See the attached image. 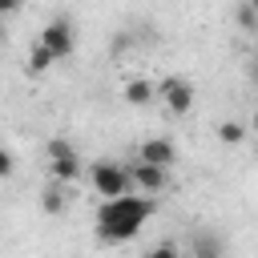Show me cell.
<instances>
[{"label":"cell","instance_id":"5bb4252c","mask_svg":"<svg viewBox=\"0 0 258 258\" xmlns=\"http://www.w3.org/2000/svg\"><path fill=\"white\" fill-rule=\"evenodd\" d=\"M12 169H16V157L8 149H0V177H12Z\"/></svg>","mask_w":258,"mask_h":258},{"label":"cell","instance_id":"9a60e30c","mask_svg":"<svg viewBox=\"0 0 258 258\" xmlns=\"http://www.w3.org/2000/svg\"><path fill=\"white\" fill-rule=\"evenodd\" d=\"M238 20H242V28H254V4H250V0L242 4V12H238Z\"/></svg>","mask_w":258,"mask_h":258},{"label":"cell","instance_id":"4fadbf2b","mask_svg":"<svg viewBox=\"0 0 258 258\" xmlns=\"http://www.w3.org/2000/svg\"><path fill=\"white\" fill-rule=\"evenodd\" d=\"M145 258H181V254H177V246L161 242V246H149V254H145Z\"/></svg>","mask_w":258,"mask_h":258},{"label":"cell","instance_id":"30bf717a","mask_svg":"<svg viewBox=\"0 0 258 258\" xmlns=\"http://www.w3.org/2000/svg\"><path fill=\"white\" fill-rule=\"evenodd\" d=\"M125 101L129 105H149L153 101V85L149 81H129L125 85Z\"/></svg>","mask_w":258,"mask_h":258},{"label":"cell","instance_id":"2e32d148","mask_svg":"<svg viewBox=\"0 0 258 258\" xmlns=\"http://www.w3.org/2000/svg\"><path fill=\"white\" fill-rule=\"evenodd\" d=\"M16 8H20V0H0V16L4 12H16Z\"/></svg>","mask_w":258,"mask_h":258},{"label":"cell","instance_id":"8992f818","mask_svg":"<svg viewBox=\"0 0 258 258\" xmlns=\"http://www.w3.org/2000/svg\"><path fill=\"white\" fill-rule=\"evenodd\" d=\"M125 173H129V189H141V194H161L165 189V169H157V165L133 161Z\"/></svg>","mask_w":258,"mask_h":258},{"label":"cell","instance_id":"9c48e42d","mask_svg":"<svg viewBox=\"0 0 258 258\" xmlns=\"http://www.w3.org/2000/svg\"><path fill=\"white\" fill-rule=\"evenodd\" d=\"M64 202H69V194H64V185H60V181L44 185V194H40V206H44L48 214H64Z\"/></svg>","mask_w":258,"mask_h":258},{"label":"cell","instance_id":"52a82bcc","mask_svg":"<svg viewBox=\"0 0 258 258\" xmlns=\"http://www.w3.org/2000/svg\"><path fill=\"white\" fill-rule=\"evenodd\" d=\"M173 141H165V137H149V141H141V149H137V161H145V165H157V169H169L173 165Z\"/></svg>","mask_w":258,"mask_h":258},{"label":"cell","instance_id":"7c38bea8","mask_svg":"<svg viewBox=\"0 0 258 258\" xmlns=\"http://www.w3.org/2000/svg\"><path fill=\"white\" fill-rule=\"evenodd\" d=\"M218 137H222L226 145H238V141L246 137V125H242V121H226V125L218 129Z\"/></svg>","mask_w":258,"mask_h":258},{"label":"cell","instance_id":"277c9868","mask_svg":"<svg viewBox=\"0 0 258 258\" xmlns=\"http://www.w3.org/2000/svg\"><path fill=\"white\" fill-rule=\"evenodd\" d=\"M153 97H161V105L169 113H177V117L194 109V85L185 77H165L161 85H153Z\"/></svg>","mask_w":258,"mask_h":258},{"label":"cell","instance_id":"e0dca14e","mask_svg":"<svg viewBox=\"0 0 258 258\" xmlns=\"http://www.w3.org/2000/svg\"><path fill=\"white\" fill-rule=\"evenodd\" d=\"M0 40H4V20H0Z\"/></svg>","mask_w":258,"mask_h":258},{"label":"cell","instance_id":"3957f363","mask_svg":"<svg viewBox=\"0 0 258 258\" xmlns=\"http://www.w3.org/2000/svg\"><path fill=\"white\" fill-rule=\"evenodd\" d=\"M89 181H93V189L109 202V198H121V194H133L129 189V173H125V165H117V161H97L93 169H89Z\"/></svg>","mask_w":258,"mask_h":258},{"label":"cell","instance_id":"6da1fadb","mask_svg":"<svg viewBox=\"0 0 258 258\" xmlns=\"http://www.w3.org/2000/svg\"><path fill=\"white\" fill-rule=\"evenodd\" d=\"M153 218V202L141 194H121L101 202L97 210V238L101 242H129L145 230V222Z\"/></svg>","mask_w":258,"mask_h":258},{"label":"cell","instance_id":"7a4b0ae2","mask_svg":"<svg viewBox=\"0 0 258 258\" xmlns=\"http://www.w3.org/2000/svg\"><path fill=\"white\" fill-rule=\"evenodd\" d=\"M48 169H52V181L69 185V181L81 173V153H77V145L64 141V137H52V141H48Z\"/></svg>","mask_w":258,"mask_h":258},{"label":"cell","instance_id":"5b68a950","mask_svg":"<svg viewBox=\"0 0 258 258\" xmlns=\"http://www.w3.org/2000/svg\"><path fill=\"white\" fill-rule=\"evenodd\" d=\"M40 44L52 52V60H64V56L73 52V44H77V36H73V24H69L64 16L48 20V24H44V32H40Z\"/></svg>","mask_w":258,"mask_h":258},{"label":"cell","instance_id":"ba28073f","mask_svg":"<svg viewBox=\"0 0 258 258\" xmlns=\"http://www.w3.org/2000/svg\"><path fill=\"white\" fill-rule=\"evenodd\" d=\"M226 254V246H222V238L218 234H194L189 238V258H222Z\"/></svg>","mask_w":258,"mask_h":258},{"label":"cell","instance_id":"8fae6325","mask_svg":"<svg viewBox=\"0 0 258 258\" xmlns=\"http://www.w3.org/2000/svg\"><path fill=\"white\" fill-rule=\"evenodd\" d=\"M52 69V52L44 48V44H36L32 52H28V73H48Z\"/></svg>","mask_w":258,"mask_h":258}]
</instances>
